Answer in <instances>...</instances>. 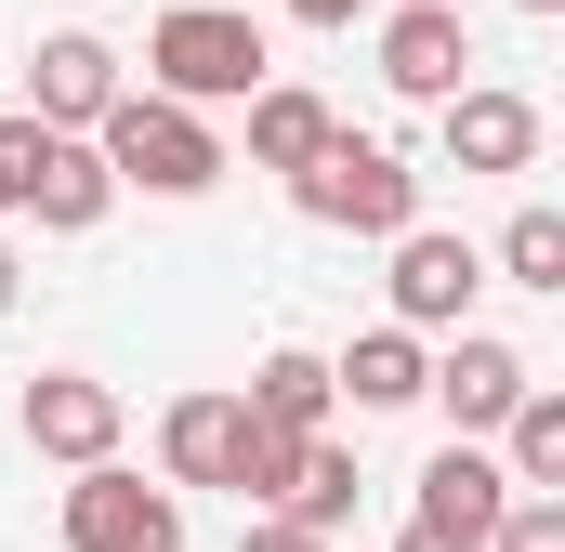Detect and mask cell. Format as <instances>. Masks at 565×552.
<instances>
[{"instance_id":"cell-1","label":"cell","mask_w":565,"mask_h":552,"mask_svg":"<svg viewBox=\"0 0 565 552\" xmlns=\"http://www.w3.org/2000/svg\"><path fill=\"white\" fill-rule=\"evenodd\" d=\"M250 79H277V53H264L250 13H224V0H171V13L145 26V93H171V106H237Z\"/></svg>"},{"instance_id":"cell-2","label":"cell","mask_w":565,"mask_h":552,"mask_svg":"<svg viewBox=\"0 0 565 552\" xmlns=\"http://www.w3.org/2000/svg\"><path fill=\"white\" fill-rule=\"evenodd\" d=\"M289 198H302V224H329V237H395V224H422V171H408L395 145H369V132H329L289 171Z\"/></svg>"},{"instance_id":"cell-3","label":"cell","mask_w":565,"mask_h":552,"mask_svg":"<svg viewBox=\"0 0 565 552\" xmlns=\"http://www.w3.org/2000/svg\"><path fill=\"white\" fill-rule=\"evenodd\" d=\"M93 145H106V171L145 184V198H211V184H224V132H211L198 106H171V93H119V106L93 119Z\"/></svg>"},{"instance_id":"cell-4","label":"cell","mask_w":565,"mask_h":552,"mask_svg":"<svg viewBox=\"0 0 565 552\" xmlns=\"http://www.w3.org/2000/svg\"><path fill=\"white\" fill-rule=\"evenodd\" d=\"M0 145H13V211H40L53 237H93V224L119 211V171H106V145H93V132L0 119Z\"/></svg>"},{"instance_id":"cell-5","label":"cell","mask_w":565,"mask_h":552,"mask_svg":"<svg viewBox=\"0 0 565 552\" xmlns=\"http://www.w3.org/2000/svg\"><path fill=\"white\" fill-rule=\"evenodd\" d=\"M66 552H184V500L145 487V474H119V460H79V487H66Z\"/></svg>"},{"instance_id":"cell-6","label":"cell","mask_w":565,"mask_h":552,"mask_svg":"<svg viewBox=\"0 0 565 552\" xmlns=\"http://www.w3.org/2000/svg\"><path fill=\"white\" fill-rule=\"evenodd\" d=\"M395 329H473V289H487V251L447 237V224H395Z\"/></svg>"},{"instance_id":"cell-7","label":"cell","mask_w":565,"mask_h":552,"mask_svg":"<svg viewBox=\"0 0 565 552\" xmlns=\"http://www.w3.org/2000/svg\"><path fill=\"white\" fill-rule=\"evenodd\" d=\"M119 93H132V79H119V53H106L93 26H53V40L26 53V119H53V132H93Z\"/></svg>"},{"instance_id":"cell-8","label":"cell","mask_w":565,"mask_h":552,"mask_svg":"<svg viewBox=\"0 0 565 552\" xmlns=\"http://www.w3.org/2000/svg\"><path fill=\"white\" fill-rule=\"evenodd\" d=\"M26 447L40 460H119V382H93V369H40L26 382Z\"/></svg>"},{"instance_id":"cell-9","label":"cell","mask_w":565,"mask_h":552,"mask_svg":"<svg viewBox=\"0 0 565 552\" xmlns=\"http://www.w3.org/2000/svg\"><path fill=\"white\" fill-rule=\"evenodd\" d=\"M500 500H513V474H500V447H487V434H447V447L422 460V527H434V540L487 552Z\"/></svg>"},{"instance_id":"cell-10","label":"cell","mask_w":565,"mask_h":552,"mask_svg":"<svg viewBox=\"0 0 565 552\" xmlns=\"http://www.w3.org/2000/svg\"><path fill=\"white\" fill-rule=\"evenodd\" d=\"M422 395L447 408V434H500V408L526 395V355H513L500 329H460V342L422 369Z\"/></svg>"},{"instance_id":"cell-11","label":"cell","mask_w":565,"mask_h":552,"mask_svg":"<svg viewBox=\"0 0 565 552\" xmlns=\"http://www.w3.org/2000/svg\"><path fill=\"white\" fill-rule=\"evenodd\" d=\"M460 66H473L460 0H395V26H382V79H395L408 106H447V93H460Z\"/></svg>"},{"instance_id":"cell-12","label":"cell","mask_w":565,"mask_h":552,"mask_svg":"<svg viewBox=\"0 0 565 552\" xmlns=\"http://www.w3.org/2000/svg\"><path fill=\"white\" fill-rule=\"evenodd\" d=\"M237 447H250L237 395H171V421H158V474L171 487H237Z\"/></svg>"},{"instance_id":"cell-13","label":"cell","mask_w":565,"mask_h":552,"mask_svg":"<svg viewBox=\"0 0 565 552\" xmlns=\"http://www.w3.org/2000/svg\"><path fill=\"white\" fill-rule=\"evenodd\" d=\"M540 158V106L526 93H447V171H526Z\"/></svg>"},{"instance_id":"cell-14","label":"cell","mask_w":565,"mask_h":552,"mask_svg":"<svg viewBox=\"0 0 565 552\" xmlns=\"http://www.w3.org/2000/svg\"><path fill=\"white\" fill-rule=\"evenodd\" d=\"M422 329H355L342 355H329V395H355V408H422Z\"/></svg>"},{"instance_id":"cell-15","label":"cell","mask_w":565,"mask_h":552,"mask_svg":"<svg viewBox=\"0 0 565 552\" xmlns=\"http://www.w3.org/2000/svg\"><path fill=\"white\" fill-rule=\"evenodd\" d=\"M237 106H250V171H302V158H316V145L342 132V119H329V106H316V93H302V79H250V93H237Z\"/></svg>"},{"instance_id":"cell-16","label":"cell","mask_w":565,"mask_h":552,"mask_svg":"<svg viewBox=\"0 0 565 552\" xmlns=\"http://www.w3.org/2000/svg\"><path fill=\"white\" fill-rule=\"evenodd\" d=\"M329 355H302V342H277L264 369H250V421H277V434H329Z\"/></svg>"},{"instance_id":"cell-17","label":"cell","mask_w":565,"mask_h":552,"mask_svg":"<svg viewBox=\"0 0 565 552\" xmlns=\"http://www.w3.org/2000/svg\"><path fill=\"white\" fill-rule=\"evenodd\" d=\"M500 474H513V487H565V395L553 382H526V395L500 408Z\"/></svg>"},{"instance_id":"cell-18","label":"cell","mask_w":565,"mask_h":552,"mask_svg":"<svg viewBox=\"0 0 565 552\" xmlns=\"http://www.w3.org/2000/svg\"><path fill=\"white\" fill-rule=\"evenodd\" d=\"M355 487H369V474H355V447H342V434H302V474H289L277 513H302L316 540H342V527H355Z\"/></svg>"},{"instance_id":"cell-19","label":"cell","mask_w":565,"mask_h":552,"mask_svg":"<svg viewBox=\"0 0 565 552\" xmlns=\"http://www.w3.org/2000/svg\"><path fill=\"white\" fill-rule=\"evenodd\" d=\"M500 276L513 289H565V211H513L500 224Z\"/></svg>"},{"instance_id":"cell-20","label":"cell","mask_w":565,"mask_h":552,"mask_svg":"<svg viewBox=\"0 0 565 552\" xmlns=\"http://www.w3.org/2000/svg\"><path fill=\"white\" fill-rule=\"evenodd\" d=\"M237 408H250V395H237ZM289 474H302V434L250 421V447H237V500H250V513H277V500H289Z\"/></svg>"},{"instance_id":"cell-21","label":"cell","mask_w":565,"mask_h":552,"mask_svg":"<svg viewBox=\"0 0 565 552\" xmlns=\"http://www.w3.org/2000/svg\"><path fill=\"white\" fill-rule=\"evenodd\" d=\"M487 552H565V487H513L500 527H487Z\"/></svg>"},{"instance_id":"cell-22","label":"cell","mask_w":565,"mask_h":552,"mask_svg":"<svg viewBox=\"0 0 565 552\" xmlns=\"http://www.w3.org/2000/svg\"><path fill=\"white\" fill-rule=\"evenodd\" d=\"M237 552H329V540H316L302 513H250V527H237Z\"/></svg>"},{"instance_id":"cell-23","label":"cell","mask_w":565,"mask_h":552,"mask_svg":"<svg viewBox=\"0 0 565 552\" xmlns=\"http://www.w3.org/2000/svg\"><path fill=\"white\" fill-rule=\"evenodd\" d=\"M289 13H302V26H355L369 0H289Z\"/></svg>"},{"instance_id":"cell-24","label":"cell","mask_w":565,"mask_h":552,"mask_svg":"<svg viewBox=\"0 0 565 552\" xmlns=\"http://www.w3.org/2000/svg\"><path fill=\"white\" fill-rule=\"evenodd\" d=\"M395 552H460V540H434V527H422V513H408V527H395Z\"/></svg>"},{"instance_id":"cell-25","label":"cell","mask_w":565,"mask_h":552,"mask_svg":"<svg viewBox=\"0 0 565 552\" xmlns=\"http://www.w3.org/2000/svg\"><path fill=\"white\" fill-rule=\"evenodd\" d=\"M13 289H26V276H13V251H0V316H13Z\"/></svg>"},{"instance_id":"cell-26","label":"cell","mask_w":565,"mask_h":552,"mask_svg":"<svg viewBox=\"0 0 565 552\" xmlns=\"http://www.w3.org/2000/svg\"><path fill=\"white\" fill-rule=\"evenodd\" d=\"M0 211H13V145H0Z\"/></svg>"},{"instance_id":"cell-27","label":"cell","mask_w":565,"mask_h":552,"mask_svg":"<svg viewBox=\"0 0 565 552\" xmlns=\"http://www.w3.org/2000/svg\"><path fill=\"white\" fill-rule=\"evenodd\" d=\"M526 13H565V0H526Z\"/></svg>"}]
</instances>
